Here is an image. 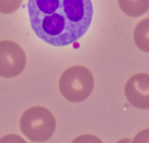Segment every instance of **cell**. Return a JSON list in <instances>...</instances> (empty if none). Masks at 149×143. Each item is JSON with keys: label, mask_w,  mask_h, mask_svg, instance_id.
Here are the masks:
<instances>
[{"label": "cell", "mask_w": 149, "mask_h": 143, "mask_svg": "<svg viewBox=\"0 0 149 143\" xmlns=\"http://www.w3.org/2000/svg\"><path fill=\"white\" fill-rule=\"evenodd\" d=\"M132 141H131L130 138H125V139H122V140H118V142L116 143H131Z\"/></svg>", "instance_id": "obj_11"}, {"label": "cell", "mask_w": 149, "mask_h": 143, "mask_svg": "<svg viewBox=\"0 0 149 143\" xmlns=\"http://www.w3.org/2000/svg\"><path fill=\"white\" fill-rule=\"evenodd\" d=\"M58 86L61 95L68 101L79 103L87 99L93 91V74L86 66H72L61 74Z\"/></svg>", "instance_id": "obj_2"}, {"label": "cell", "mask_w": 149, "mask_h": 143, "mask_svg": "<svg viewBox=\"0 0 149 143\" xmlns=\"http://www.w3.org/2000/svg\"><path fill=\"white\" fill-rule=\"evenodd\" d=\"M131 143H149V128L144 129L136 134Z\"/></svg>", "instance_id": "obj_10"}, {"label": "cell", "mask_w": 149, "mask_h": 143, "mask_svg": "<svg viewBox=\"0 0 149 143\" xmlns=\"http://www.w3.org/2000/svg\"><path fill=\"white\" fill-rule=\"evenodd\" d=\"M27 64V56L21 45L10 40L0 41V77L15 78Z\"/></svg>", "instance_id": "obj_4"}, {"label": "cell", "mask_w": 149, "mask_h": 143, "mask_svg": "<svg viewBox=\"0 0 149 143\" xmlns=\"http://www.w3.org/2000/svg\"><path fill=\"white\" fill-rule=\"evenodd\" d=\"M72 143H103L101 139L98 138L95 135L91 134H84L81 136H78L72 141Z\"/></svg>", "instance_id": "obj_8"}, {"label": "cell", "mask_w": 149, "mask_h": 143, "mask_svg": "<svg viewBox=\"0 0 149 143\" xmlns=\"http://www.w3.org/2000/svg\"><path fill=\"white\" fill-rule=\"evenodd\" d=\"M118 4L124 13L134 17L143 15L149 8V1H118Z\"/></svg>", "instance_id": "obj_7"}, {"label": "cell", "mask_w": 149, "mask_h": 143, "mask_svg": "<svg viewBox=\"0 0 149 143\" xmlns=\"http://www.w3.org/2000/svg\"><path fill=\"white\" fill-rule=\"evenodd\" d=\"M0 143H28L24 138L15 134H8L0 138Z\"/></svg>", "instance_id": "obj_9"}, {"label": "cell", "mask_w": 149, "mask_h": 143, "mask_svg": "<svg viewBox=\"0 0 149 143\" xmlns=\"http://www.w3.org/2000/svg\"><path fill=\"white\" fill-rule=\"evenodd\" d=\"M134 41L139 49L149 53V17L137 24L134 30Z\"/></svg>", "instance_id": "obj_6"}, {"label": "cell", "mask_w": 149, "mask_h": 143, "mask_svg": "<svg viewBox=\"0 0 149 143\" xmlns=\"http://www.w3.org/2000/svg\"><path fill=\"white\" fill-rule=\"evenodd\" d=\"M28 13L37 37L55 47L76 43L93 19L90 0H30Z\"/></svg>", "instance_id": "obj_1"}, {"label": "cell", "mask_w": 149, "mask_h": 143, "mask_svg": "<svg viewBox=\"0 0 149 143\" xmlns=\"http://www.w3.org/2000/svg\"><path fill=\"white\" fill-rule=\"evenodd\" d=\"M19 128L29 140L45 142L55 132L56 120L48 108L40 105L32 106L22 114Z\"/></svg>", "instance_id": "obj_3"}, {"label": "cell", "mask_w": 149, "mask_h": 143, "mask_svg": "<svg viewBox=\"0 0 149 143\" xmlns=\"http://www.w3.org/2000/svg\"><path fill=\"white\" fill-rule=\"evenodd\" d=\"M125 95L132 106L149 110V74L138 73L132 76L125 86Z\"/></svg>", "instance_id": "obj_5"}]
</instances>
